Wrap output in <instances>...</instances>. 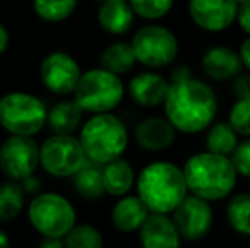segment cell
Returning <instances> with one entry per match:
<instances>
[{
  "mask_svg": "<svg viewBox=\"0 0 250 248\" xmlns=\"http://www.w3.org/2000/svg\"><path fill=\"white\" fill-rule=\"evenodd\" d=\"M29 221L43 236L62 238L75 226V209L60 194H41L29 206Z\"/></svg>",
  "mask_w": 250,
  "mask_h": 248,
  "instance_id": "obj_7",
  "label": "cell"
},
{
  "mask_svg": "<svg viewBox=\"0 0 250 248\" xmlns=\"http://www.w3.org/2000/svg\"><path fill=\"white\" fill-rule=\"evenodd\" d=\"M191 194L206 201H220L231 194L237 186L238 172L231 156L201 152L188 158L182 167Z\"/></svg>",
  "mask_w": 250,
  "mask_h": 248,
  "instance_id": "obj_3",
  "label": "cell"
},
{
  "mask_svg": "<svg viewBox=\"0 0 250 248\" xmlns=\"http://www.w3.org/2000/svg\"><path fill=\"white\" fill-rule=\"evenodd\" d=\"M172 219H174L182 240L199 242L211 231L214 216L209 201L191 194L174 209Z\"/></svg>",
  "mask_w": 250,
  "mask_h": 248,
  "instance_id": "obj_11",
  "label": "cell"
},
{
  "mask_svg": "<svg viewBox=\"0 0 250 248\" xmlns=\"http://www.w3.org/2000/svg\"><path fill=\"white\" fill-rule=\"evenodd\" d=\"M24 187L16 182L0 186V221H12L19 216L24 206Z\"/></svg>",
  "mask_w": 250,
  "mask_h": 248,
  "instance_id": "obj_26",
  "label": "cell"
},
{
  "mask_svg": "<svg viewBox=\"0 0 250 248\" xmlns=\"http://www.w3.org/2000/svg\"><path fill=\"white\" fill-rule=\"evenodd\" d=\"M238 7L237 0H189V16L201 29L220 33L237 20Z\"/></svg>",
  "mask_w": 250,
  "mask_h": 248,
  "instance_id": "obj_13",
  "label": "cell"
},
{
  "mask_svg": "<svg viewBox=\"0 0 250 248\" xmlns=\"http://www.w3.org/2000/svg\"><path fill=\"white\" fill-rule=\"evenodd\" d=\"M73 187L82 197L99 199L105 192L104 186V165L87 160L85 165L73 175Z\"/></svg>",
  "mask_w": 250,
  "mask_h": 248,
  "instance_id": "obj_20",
  "label": "cell"
},
{
  "mask_svg": "<svg viewBox=\"0 0 250 248\" xmlns=\"http://www.w3.org/2000/svg\"><path fill=\"white\" fill-rule=\"evenodd\" d=\"M7 46H9V33H7L5 27L0 24V55L7 50Z\"/></svg>",
  "mask_w": 250,
  "mask_h": 248,
  "instance_id": "obj_37",
  "label": "cell"
},
{
  "mask_svg": "<svg viewBox=\"0 0 250 248\" xmlns=\"http://www.w3.org/2000/svg\"><path fill=\"white\" fill-rule=\"evenodd\" d=\"M228 123L240 136H250V99H237L228 114Z\"/></svg>",
  "mask_w": 250,
  "mask_h": 248,
  "instance_id": "obj_30",
  "label": "cell"
},
{
  "mask_svg": "<svg viewBox=\"0 0 250 248\" xmlns=\"http://www.w3.org/2000/svg\"><path fill=\"white\" fill-rule=\"evenodd\" d=\"M231 162H233L238 175L250 179V138L245 139V141H240V145L237 146V150L231 155Z\"/></svg>",
  "mask_w": 250,
  "mask_h": 248,
  "instance_id": "obj_31",
  "label": "cell"
},
{
  "mask_svg": "<svg viewBox=\"0 0 250 248\" xmlns=\"http://www.w3.org/2000/svg\"><path fill=\"white\" fill-rule=\"evenodd\" d=\"M201 68L204 75L216 82H227L233 80L245 68L240 53L228 46H214L209 48L201 58Z\"/></svg>",
  "mask_w": 250,
  "mask_h": 248,
  "instance_id": "obj_15",
  "label": "cell"
},
{
  "mask_svg": "<svg viewBox=\"0 0 250 248\" xmlns=\"http://www.w3.org/2000/svg\"><path fill=\"white\" fill-rule=\"evenodd\" d=\"M191 70L188 68L186 65H181L172 72V82L170 83H175V82H182V80H188L191 78Z\"/></svg>",
  "mask_w": 250,
  "mask_h": 248,
  "instance_id": "obj_34",
  "label": "cell"
},
{
  "mask_svg": "<svg viewBox=\"0 0 250 248\" xmlns=\"http://www.w3.org/2000/svg\"><path fill=\"white\" fill-rule=\"evenodd\" d=\"M150 216V209L145 202L140 199V195H125L112 208V225L119 231L131 233L143 226L146 218Z\"/></svg>",
  "mask_w": 250,
  "mask_h": 248,
  "instance_id": "obj_18",
  "label": "cell"
},
{
  "mask_svg": "<svg viewBox=\"0 0 250 248\" xmlns=\"http://www.w3.org/2000/svg\"><path fill=\"white\" fill-rule=\"evenodd\" d=\"M238 53H240V58H242V61H244V66L250 72V36L242 43Z\"/></svg>",
  "mask_w": 250,
  "mask_h": 248,
  "instance_id": "obj_35",
  "label": "cell"
},
{
  "mask_svg": "<svg viewBox=\"0 0 250 248\" xmlns=\"http://www.w3.org/2000/svg\"><path fill=\"white\" fill-rule=\"evenodd\" d=\"M48 123L43 100L31 94L12 92L0 100V124L12 134L33 136Z\"/></svg>",
  "mask_w": 250,
  "mask_h": 248,
  "instance_id": "obj_6",
  "label": "cell"
},
{
  "mask_svg": "<svg viewBox=\"0 0 250 248\" xmlns=\"http://www.w3.org/2000/svg\"><path fill=\"white\" fill-rule=\"evenodd\" d=\"M85 155L89 160L97 163L112 162L121 158V155L128 148V131L119 117L112 114H96L85 123L80 131Z\"/></svg>",
  "mask_w": 250,
  "mask_h": 248,
  "instance_id": "obj_4",
  "label": "cell"
},
{
  "mask_svg": "<svg viewBox=\"0 0 250 248\" xmlns=\"http://www.w3.org/2000/svg\"><path fill=\"white\" fill-rule=\"evenodd\" d=\"M237 20H238V24H240L242 29H244L245 33L250 36V2L242 3V5L238 7Z\"/></svg>",
  "mask_w": 250,
  "mask_h": 248,
  "instance_id": "obj_33",
  "label": "cell"
},
{
  "mask_svg": "<svg viewBox=\"0 0 250 248\" xmlns=\"http://www.w3.org/2000/svg\"><path fill=\"white\" fill-rule=\"evenodd\" d=\"M129 3L140 17L155 20L170 12L174 0H129Z\"/></svg>",
  "mask_w": 250,
  "mask_h": 248,
  "instance_id": "obj_29",
  "label": "cell"
},
{
  "mask_svg": "<svg viewBox=\"0 0 250 248\" xmlns=\"http://www.w3.org/2000/svg\"><path fill=\"white\" fill-rule=\"evenodd\" d=\"M66 248H102L104 240L97 228L90 225H75L65 236Z\"/></svg>",
  "mask_w": 250,
  "mask_h": 248,
  "instance_id": "obj_28",
  "label": "cell"
},
{
  "mask_svg": "<svg viewBox=\"0 0 250 248\" xmlns=\"http://www.w3.org/2000/svg\"><path fill=\"white\" fill-rule=\"evenodd\" d=\"M87 160L80 139L72 134H55L41 146V165L55 177H73Z\"/></svg>",
  "mask_w": 250,
  "mask_h": 248,
  "instance_id": "obj_9",
  "label": "cell"
},
{
  "mask_svg": "<svg viewBox=\"0 0 250 248\" xmlns=\"http://www.w3.org/2000/svg\"><path fill=\"white\" fill-rule=\"evenodd\" d=\"M135 184V170L131 163L116 158L104 165V186L111 195H125Z\"/></svg>",
  "mask_w": 250,
  "mask_h": 248,
  "instance_id": "obj_21",
  "label": "cell"
},
{
  "mask_svg": "<svg viewBox=\"0 0 250 248\" xmlns=\"http://www.w3.org/2000/svg\"><path fill=\"white\" fill-rule=\"evenodd\" d=\"M238 133L233 129L230 123H213L208 128L206 133V150L211 153L223 156H231L237 146L240 145L238 141Z\"/></svg>",
  "mask_w": 250,
  "mask_h": 248,
  "instance_id": "obj_23",
  "label": "cell"
},
{
  "mask_svg": "<svg viewBox=\"0 0 250 248\" xmlns=\"http://www.w3.org/2000/svg\"><path fill=\"white\" fill-rule=\"evenodd\" d=\"M231 92L237 99H250V73H240L233 78Z\"/></svg>",
  "mask_w": 250,
  "mask_h": 248,
  "instance_id": "obj_32",
  "label": "cell"
},
{
  "mask_svg": "<svg viewBox=\"0 0 250 248\" xmlns=\"http://www.w3.org/2000/svg\"><path fill=\"white\" fill-rule=\"evenodd\" d=\"M136 60L148 68H165L177 58L179 41L170 29L164 26H145L133 36Z\"/></svg>",
  "mask_w": 250,
  "mask_h": 248,
  "instance_id": "obj_8",
  "label": "cell"
},
{
  "mask_svg": "<svg viewBox=\"0 0 250 248\" xmlns=\"http://www.w3.org/2000/svg\"><path fill=\"white\" fill-rule=\"evenodd\" d=\"M34 12L48 22H60L72 16L77 0H34Z\"/></svg>",
  "mask_w": 250,
  "mask_h": 248,
  "instance_id": "obj_27",
  "label": "cell"
},
{
  "mask_svg": "<svg viewBox=\"0 0 250 248\" xmlns=\"http://www.w3.org/2000/svg\"><path fill=\"white\" fill-rule=\"evenodd\" d=\"M80 66L70 55L55 51L41 63V80L48 90L58 95L75 92L80 82Z\"/></svg>",
  "mask_w": 250,
  "mask_h": 248,
  "instance_id": "obj_12",
  "label": "cell"
},
{
  "mask_svg": "<svg viewBox=\"0 0 250 248\" xmlns=\"http://www.w3.org/2000/svg\"><path fill=\"white\" fill-rule=\"evenodd\" d=\"M227 219L231 229H235L238 235L250 236V192H242L230 199Z\"/></svg>",
  "mask_w": 250,
  "mask_h": 248,
  "instance_id": "obj_25",
  "label": "cell"
},
{
  "mask_svg": "<svg viewBox=\"0 0 250 248\" xmlns=\"http://www.w3.org/2000/svg\"><path fill=\"white\" fill-rule=\"evenodd\" d=\"M177 136V129L167 117H146L135 129V139L143 150L164 152L170 148Z\"/></svg>",
  "mask_w": 250,
  "mask_h": 248,
  "instance_id": "obj_17",
  "label": "cell"
},
{
  "mask_svg": "<svg viewBox=\"0 0 250 248\" xmlns=\"http://www.w3.org/2000/svg\"><path fill=\"white\" fill-rule=\"evenodd\" d=\"M41 163V148L31 136L14 134L0 146V169L9 179L24 180Z\"/></svg>",
  "mask_w": 250,
  "mask_h": 248,
  "instance_id": "obj_10",
  "label": "cell"
},
{
  "mask_svg": "<svg viewBox=\"0 0 250 248\" xmlns=\"http://www.w3.org/2000/svg\"><path fill=\"white\" fill-rule=\"evenodd\" d=\"M40 248H66V245L60 238H50V236H44V240L41 242Z\"/></svg>",
  "mask_w": 250,
  "mask_h": 248,
  "instance_id": "obj_36",
  "label": "cell"
},
{
  "mask_svg": "<svg viewBox=\"0 0 250 248\" xmlns=\"http://www.w3.org/2000/svg\"><path fill=\"white\" fill-rule=\"evenodd\" d=\"M181 233L168 214L150 212L140 228V243L143 248H181Z\"/></svg>",
  "mask_w": 250,
  "mask_h": 248,
  "instance_id": "obj_14",
  "label": "cell"
},
{
  "mask_svg": "<svg viewBox=\"0 0 250 248\" xmlns=\"http://www.w3.org/2000/svg\"><path fill=\"white\" fill-rule=\"evenodd\" d=\"M136 61L138 60H136L133 44L128 43H114L105 48L101 55V66L116 75L128 73Z\"/></svg>",
  "mask_w": 250,
  "mask_h": 248,
  "instance_id": "obj_24",
  "label": "cell"
},
{
  "mask_svg": "<svg viewBox=\"0 0 250 248\" xmlns=\"http://www.w3.org/2000/svg\"><path fill=\"white\" fill-rule=\"evenodd\" d=\"M247 2H250V0H237L238 5H242V3H247Z\"/></svg>",
  "mask_w": 250,
  "mask_h": 248,
  "instance_id": "obj_39",
  "label": "cell"
},
{
  "mask_svg": "<svg viewBox=\"0 0 250 248\" xmlns=\"http://www.w3.org/2000/svg\"><path fill=\"white\" fill-rule=\"evenodd\" d=\"M0 248H10V245H9V236H7V233L3 231L2 228H0Z\"/></svg>",
  "mask_w": 250,
  "mask_h": 248,
  "instance_id": "obj_38",
  "label": "cell"
},
{
  "mask_svg": "<svg viewBox=\"0 0 250 248\" xmlns=\"http://www.w3.org/2000/svg\"><path fill=\"white\" fill-rule=\"evenodd\" d=\"M125 97V85L116 73L94 68L82 73L75 89V102L83 111L94 114H104L121 104Z\"/></svg>",
  "mask_w": 250,
  "mask_h": 248,
  "instance_id": "obj_5",
  "label": "cell"
},
{
  "mask_svg": "<svg viewBox=\"0 0 250 248\" xmlns=\"http://www.w3.org/2000/svg\"><path fill=\"white\" fill-rule=\"evenodd\" d=\"M170 82L164 75L155 72H143L133 76L129 82V95L133 102L143 107L164 106Z\"/></svg>",
  "mask_w": 250,
  "mask_h": 248,
  "instance_id": "obj_16",
  "label": "cell"
},
{
  "mask_svg": "<svg viewBox=\"0 0 250 248\" xmlns=\"http://www.w3.org/2000/svg\"><path fill=\"white\" fill-rule=\"evenodd\" d=\"M82 111L75 100H63L48 113V126L55 134H72L80 126Z\"/></svg>",
  "mask_w": 250,
  "mask_h": 248,
  "instance_id": "obj_22",
  "label": "cell"
},
{
  "mask_svg": "<svg viewBox=\"0 0 250 248\" xmlns=\"http://www.w3.org/2000/svg\"><path fill=\"white\" fill-rule=\"evenodd\" d=\"M138 195L150 212L168 214L188 197L189 189L184 170L172 162H151L136 179Z\"/></svg>",
  "mask_w": 250,
  "mask_h": 248,
  "instance_id": "obj_2",
  "label": "cell"
},
{
  "mask_svg": "<svg viewBox=\"0 0 250 248\" xmlns=\"http://www.w3.org/2000/svg\"><path fill=\"white\" fill-rule=\"evenodd\" d=\"M135 10L126 0H105L99 9V24L109 34H125L133 26Z\"/></svg>",
  "mask_w": 250,
  "mask_h": 248,
  "instance_id": "obj_19",
  "label": "cell"
},
{
  "mask_svg": "<svg viewBox=\"0 0 250 248\" xmlns=\"http://www.w3.org/2000/svg\"><path fill=\"white\" fill-rule=\"evenodd\" d=\"M165 117L184 134H196L213 124L218 113V99L206 82L199 78L170 83L164 104Z\"/></svg>",
  "mask_w": 250,
  "mask_h": 248,
  "instance_id": "obj_1",
  "label": "cell"
}]
</instances>
